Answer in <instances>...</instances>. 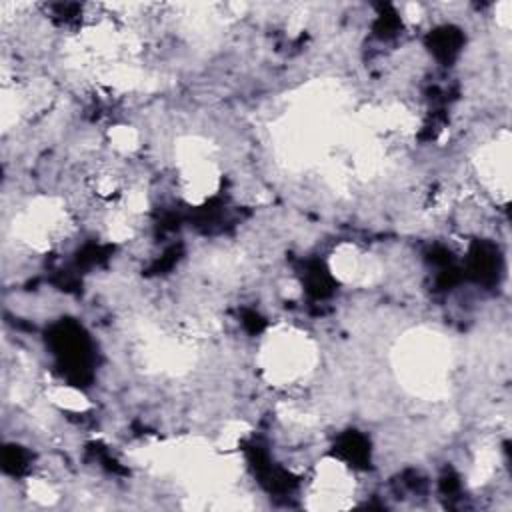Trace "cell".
I'll list each match as a JSON object with an SVG mask.
<instances>
[{"mask_svg": "<svg viewBox=\"0 0 512 512\" xmlns=\"http://www.w3.org/2000/svg\"><path fill=\"white\" fill-rule=\"evenodd\" d=\"M354 492L356 480L344 462L332 458L318 462L314 478L310 482V498L318 500L314 508L350 506V498H354Z\"/></svg>", "mask_w": 512, "mask_h": 512, "instance_id": "2", "label": "cell"}, {"mask_svg": "<svg viewBox=\"0 0 512 512\" xmlns=\"http://www.w3.org/2000/svg\"><path fill=\"white\" fill-rule=\"evenodd\" d=\"M312 340L294 328L274 330L260 348V368L274 386H294L314 370Z\"/></svg>", "mask_w": 512, "mask_h": 512, "instance_id": "1", "label": "cell"}]
</instances>
